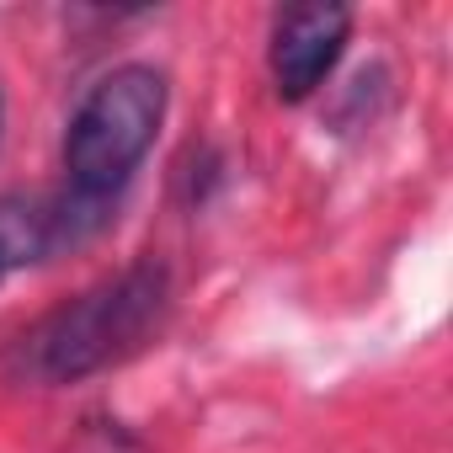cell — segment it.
<instances>
[{
  "label": "cell",
  "mask_w": 453,
  "mask_h": 453,
  "mask_svg": "<svg viewBox=\"0 0 453 453\" xmlns=\"http://www.w3.org/2000/svg\"><path fill=\"white\" fill-rule=\"evenodd\" d=\"M96 235H102V224L86 219L59 187L54 192H6L0 197V283L22 267L81 251Z\"/></svg>",
  "instance_id": "277c9868"
},
{
  "label": "cell",
  "mask_w": 453,
  "mask_h": 453,
  "mask_svg": "<svg viewBox=\"0 0 453 453\" xmlns=\"http://www.w3.org/2000/svg\"><path fill=\"white\" fill-rule=\"evenodd\" d=\"M347 43H352V12L336 6V0H310V6L278 12L273 38H267V75H273L278 102L288 107L310 102L342 65Z\"/></svg>",
  "instance_id": "3957f363"
},
{
  "label": "cell",
  "mask_w": 453,
  "mask_h": 453,
  "mask_svg": "<svg viewBox=\"0 0 453 453\" xmlns=\"http://www.w3.org/2000/svg\"><path fill=\"white\" fill-rule=\"evenodd\" d=\"M0 128H6V96H0Z\"/></svg>",
  "instance_id": "8992f818"
},
{
  "label": "cell",
  "mask_w": 453,
  "mask_h": 453,
  "mask_svg": "<svg viewBox=\"0 0 453 453\" xmlns=\"http://www.w3.org/2000/svg\"><path fill=\"white\" fill-rule=\"evenodd\" d=\"M176 310V278L160 257H139L91 288L49 304L38 320H27L6 352L0 379L17 389H70L107 368H123L139 357Z\"/></svg>",
  "instance_id": "6da1fadb"
},
{
  "label": "cell",
  "mask_w": 453,
  "mask_h": 453,
  "mask_svg": "<svg viewBox=\"0 0 453 453\" xmlns=\"http://www.w3.org/2000/svg\"><path fill=\"white\" fill-rule=\"evenodd\" d=\"M165 107H171V81L155 65H118L96 75L75 102L59 144V165H65L59 192L102 230L112 224V208L139 176V165L150 160L165 128Z\"/></svg>",
  "instance_id": "7a4b0ae2"
},
{
  "label": "cell",
  "mask_w": 453,
  "mask_h": 453,
  "mask_svg": "<svg viewBox=\"0 0 453 453\" xmlns=\"http://www.w3.org/2000/svg\"><path fill=\"white\" fill-rule=\"evenodd\" d=\"M65 453H144V442L112 416H86L81 432L65 442Z\"/></svg>",
  "instance_id": "5b68a950"
}]
</instances>
